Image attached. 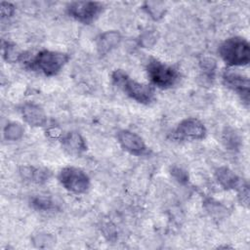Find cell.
<instances>
[{"instance_id": "12", "label": "cell", "mask_w": 250, "mask_h": 250, "mask_svg": "<svg viewBox=\"0 0 250 250\" xmlns=\"http://www.w3.org/2000/svg\"><path fill=\"white\" fill-rule=\"evenodd\" d=\"M64 149L70 154H80L87 149V146L83 137L76 132H69L62 139Z\"/></svg>"}, {"instance_id": "15", "label": "cell", "mask_w": 250, "mask_h": 250, "mask_svg": "<svg viewBox=\"0 0 250 250\" xmlns=\"http://www.w3.org/2000/svg\"><path fill=\"white\" fill-rule=\"evenodd\" d=\"M143 9L154 21L160 20L161 18H163V16L166 13V8L164 7V3H162V2H153V1L146 2L144 4V8Z\"/></svg>"}, {"instance_id": "13", "label": "cell", "mask_w": 250, "mask_h": 250, "mask_svg": "<svg viewBox=\"0 0 250 250\" xmlns=\"http://www.w3.org/2000/svg\"><path fill=\"white\" fill-rule=\"evenodd\" d=\"M121 41V35L116 30H108L100 35L97 40V49L100 55H105L115 48Z\"/></svg>"}, {"instance_id": "24", "label": "cell", "mask_w": 250, "mask_h": 250, "mask_svg": "<svg viewBox=\"0 0 250 250\" xmlns=\"http://www.w3.org/2000/svg\"><path fill=\"white\" fill-rule=\"evenodd\" d=\"M46 133L48 134V136H50L52 138H57L61 134L60 130H58L57 128H54V127L48 129V131H46Z\"/></svg>"}, {"instance_id": "11", "label": "cell", "mask_w": 250, "mask_h": 250, "mask_svg": "<svg viewBox=\"0 0 250 250\" xmlns=\"http://www.w3.org/2000/svg\"><path fill=\"white\" fill-rule=\"evenodd\" d=\"M215 175L218 183L226 189L239 188L243 185L239 177L228 167L218 168Z\"/></svg>"}, {"instance_id": "16", "label": "cell", "mask_w": 250, "mask_h": 250, "mask_svg": "<svg viewBox=\"0 0 250 250\" xmlns=\"http://www.w3.org/2000/svg\"><path fill=\"white\" fill-rule=\"evenodd\" d=\"M24 133L23 127L17 122H11L4 128V137L8 141H18Z\"/></svg>"}, {"instance_id": "17", "label": "cell", "mask_w": 250, "mask_h": 250, "mask_svg": "<svg viewBox=\"0 0 250 250\" xmlns=\"http://www.w3.org/2000/svg\"><path fill=\"white\" fill-rule=\"evenodd\" d=\"M3 57L9 62H16L21 59L22 53L17 45L7 42L3 44Z\"/></svg>"}, {"instance_id": "18", "label": "cell", "mask_w": 250, "mask_h": 250, "mask_svg": "<svg viewBox=\"0 0 250 250\" xmlns=\"http://www.w3.org/2000/svg\"><path fill=\"white\" fill-rule=\"evenodd\" d=\"M31 205L33 208L39 211H50L56 208L54 201L50 197L45 196H36L32 199Z\"/></svg>"}, {"instance_id": "7", "label": "cell", "mask_w": 250, "mask_h": 250, "mask_svg": "<svg viewBox=\"0 0 250 250\" xmlns=\"http://www.w3.org/2000/svg\"><path fill=\"white\" fill-rule=\"evenodd\" d=\"M223 82L228 88L240 96L241 100L246 103V104H249L250 83L247 76H244L237 71L227 69L223 73Z\"/></svg>"}, {"instance_id": "1", "label": "cell", "mask_w": 250, "mask_h": 250, "mask_svg": "<svg viewBox=\"0 0 250 250\" xmlns=\"http://www.w3.org/2000/svg\"><path fill=\"white\" fill-rule=\"evenodd\" d=\"M113 83L122 90L128 97L144 104H149L153 99V89L146 84L139 83L132 79L126 72L116 69L112 72Z\"/></svg>"}, {"instance_id": "19", "label": "cell", "mask_w": 250, "mask_h": 250, "mask_svg": "<svg viewBox=\"0 0 250 250\" xmlns=\"http://www.w3.org/2000/svg\"><path fill=\"white\" fill-rule=\"evenodd\" d=\"M171 175L181 184H186L188 181V174L186 170L179 166H173L171 169Z\"/></svg>"}, {"instance_id": "9", "label": "cell", "mask_w": 250, "mask_h": 250, "mask_svg": "<svg viewBox=\"0 0 250 250\" xmlns=\"http://www.w3.org/2000/svg\"><path fill=\"white\" fill-rule=\"evenodd\" d=\"M117 140L121 146L130 153L141 155L146 152L144 140L136 133L129 130H121L117 133Z\"/></svg>"}, {"instance_id": "2", "label": "cell", "mask_w": 250, "mask_h": 250, "mask_svg": "<svg viewBox=\"0 0 250 250\" xmlns=\"http://www.w3.org/2000/svg\"><path fill=\"white\" fill-rule=\"evenodd\" d=\"M219 54L229 66H243L250 62V46L242 37L234 36L225 40L219 47Z\"/></svg>"}, {"instance_id": "10", "label": "cell", "mask_w": 250, "mask_h": 250, "mask_svg": "<svg viewBox=\"0 0 250 250\" xmlns=\"http://www.w3.org/2000/svg\"><path fill=\"white\" fill-rule=\"evenodd\" d=\"M21 115L23 120L30 126L39 127L47 122V116L44 109L35 104H25L21 107Z\"/></svg>"}, {"instance_id": "4", "label": "cell", "mask_w": 250, "mask_h": 250, "mask_svg": "<svg viewBox=\"0 0 250 250\" xmlns=\"http://www.w3.org/2000/svg\"><path fill=\"white\" fill-rule=\"evenodd\" d=\"M146 71L151 83L161 89L172 87L179 78V73L174 67L156 59H151L148 62Z\"/></svg>"}, {"instance_id": "21", "label": "cell", "mask_w": 250, "mask_h": 250, "mask_svg": "<svg viewBox=\"0 0 250 250\" xmlns=\"http://www.w3.org/2000/svg\"><path fill=\"white\" fill-rule=\"evenodd\" d=\"M156 41V35L155 33L153 32H146L144 33L142 36H141V44L144 46V47H149V46H152Z\"/></svg>"}, {"instance_id": "20", "label": "cell", "mask_w": 250, "mask_h": 250, "mask_svg": "<svg viewBox=\"0 0 250 250\" xmlns=\"http://www.w3.org/2000/svg\"><path fill=\"white\" fill-rule=\"evenodd\" d=\"M199 63L201 69L207 74L213 73L216 69V62L212 58H203Z\"/></svg>"}, {"instance_id": "6", "label": "cell", "mask_w": 250, "mask_h": 250, "mask_svg": "<svg viewBox=\"0 0 250 250\" xmlns=\"http://www.w3.org/2000/svg\"><path fill=\"white\" fill-rule=\"evenodd\" d=\"M103 9L104 6L100 2L76 1L67 6V13L74 20L88 24L99 17Z\"/></svg>"}, {"instance_id": "14", "label": "cell", "mask_w": 250, "mask_h": 250, "mask_svg": "<svg viewBox=\"0 0 250 250\" xmlns=\"http://www.w3.org/2000/svg\"><path fill=\"white\" fill-rule=\"evenodd\" d=\"M21 175L23 179L34 183H45L50 177V172L46 169L34 168L30 166H23L21 168Z\"/></svg>"}, {"instance_id": "3", "label": "cell", "mask_w": 250, "mask_h": 250, "mask_svg": "<svg viewBox=\"0 0 250 250\" xmlns=\"http://www.w3.org/2000/svg\"><path fill=\"white\" fill-rule=\"evenodd\" d=\"M69 56L65 53L43 50L31 61L30 66L47 76L57 74L68 62Z\"/></svg>"}, {"instance_id": "23", "label": "cell", "mask_w": 250, "mask_h": 250, "mask_svg": "<svg viewBox=\"0 0 250 250\" xmlns=\"http://www.w3.org/2000/svg\"><path fill=\"white\" fill-rule=\"evenodd\" d=\"M1 16L2 18H10L15 13V6L9 2H2L1 3Z\"/></svg>"}, {"instance_id": "8", "label": "cell", "mask_w": 250, "mask_h": 250, "mask_svg": "<svg viewBox=\"0 0 250 250\" xmlns=\"http://www.w3.org/2000/svg\"><path fill=\"white\" fill-rule=\"evenodd\" d=\"M206 135V128L196 118L184 119L176 128L175 136L181 140H201Z\"/></svg>"}, {"instance_id": "22", "label": "cell", "mask_w": 250, "mask_h": 250, "mask_svg": "<svg viewBox=\"0 0 250 250\" xmlns=\"http://www.w3.org/2000/svg\"><path fill=\"white\" fill-rule=\"evenodd\" d=\"M226 137L224 138V141L227 143V146L234 148V147H237V144L239 143V139L237 138V135L231 131V132H229L227 131V133H225Z\"/></svg>"}, {"instance_id": "5", "label": "cell", "mask_w": 250, "mask_h": 250, "mask_svg": "<svg viewBox=\"0 0 250 250\" xmlns=\"http://www.w3.org/2000/svg\"><path fill=\"white\" fill-rule=\"evenodd\" d=\"M62 186L73 193H83L90 187L88 175L76 167H64L58 176Z\"/></svg>"}]
</instances>
